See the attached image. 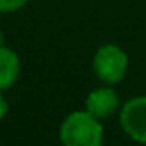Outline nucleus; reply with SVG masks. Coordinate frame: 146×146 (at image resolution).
<instances>
[{"label":"nucleus","instance_id":"obj_1","mask_svg":"<svg viewBox=\"0 0 146 146\" xmlns=\"http://www.w3.org/2000/svg\"><path fill=\"white\" fill-rule=\"evenodd\" d=\"M60 141L65 146H100L103 141V125L86 108L72 112L60 125Z\"/></svg>","mask_w":146,"mask_h":146},{"label":"nucleus","instance_id":"obj_2","mask_svg":"<svg viewBox=\"0 0 146 146\" xmlns=\"http://www.w3.org/2000/svg\"><path fill=\"white\" fill-rule=\"evenodd\" d=\"M127 55L117 45H103L93 57V70L96 78L105 84H117L124 79L127 72Z\"/></svg>","mask_w":146,"mask_h":146},{"label":"nucleus","instance_id":"obj_3","mask_svg":"<svg viewBox=\"0 0 146 146\" xmlns=\"http://www.w3.org/2000/svg\"><path fill=\"white\" fill-rule=\"evenodd\" d=\"M120 125L134 141L146 143V96H136L122 107Z\"/></svg>","mask_w":146,"mask_h":146},{"label":"nucleus","instance_id":"obj_4","mask_svg":"<svg viewBox=\"0 0 146 146\" xmlns=\"http://www.w3.org/2000/svg\"><path fill=\"white\" fill-rule=\"evenodd\" d=\"M86 110L96 119L110 117L119 107V95L112 88H96L86 96Z\"/></svg>","mask_w":146,"mask_h":146},{"label":"nucleus","instance_id":"obj_5","mask_svg":"<svg viewBox=\"0 0 146 146\" xmlns=\"http://www.w3.org/2000/svg\"><path fill=\"white\" fill-rule=\"evenodd\" d=\"M19 72H21L19 55L12 48L4 45L0 48V91L9 90L17 81Z\"/></svg>","mask_w":146,"mask_h":146},{"label":"nucleus","instance_id":"obj_6","mask_svg":"<svg viewBox=\"0 0 146 146\" xmlns=\"http://www.w3.org/2000/svg\"><path fill=\"white\" fill-rule=\"evenodd\" d=\"M29 0H0V12H14L24 7Z\"/></svg>","mask_w":146,"mask_h":146},{"label":"nucleus","instance_id":"obj_7","mask_svg":"<svg viewBox=\"0 0 146 146\" xmlns=\"http://www.w3.org/2000/svg\"><path fill=\"white\" fill-rule=\"evenodd\" d=\"M7 110H9V103H7V100L4 98V95L0 93V120H2V119L5 117Z\"/></svg>","mask_w":146,"mask_h":146},{"label":"nucleus","instance_id":"obj_8","mask_svg":"<svg viewBox=\"0 0 146 146\" xmlns=\"http://www.w3.org/2000/svg\"><path fill=\"white\" fill-rule=\"evenodd\" d=\"M2 46H4V33L0 31V48H2Z\"/></svg>","mask_w":146,"mask_h":146}]
</instances>
